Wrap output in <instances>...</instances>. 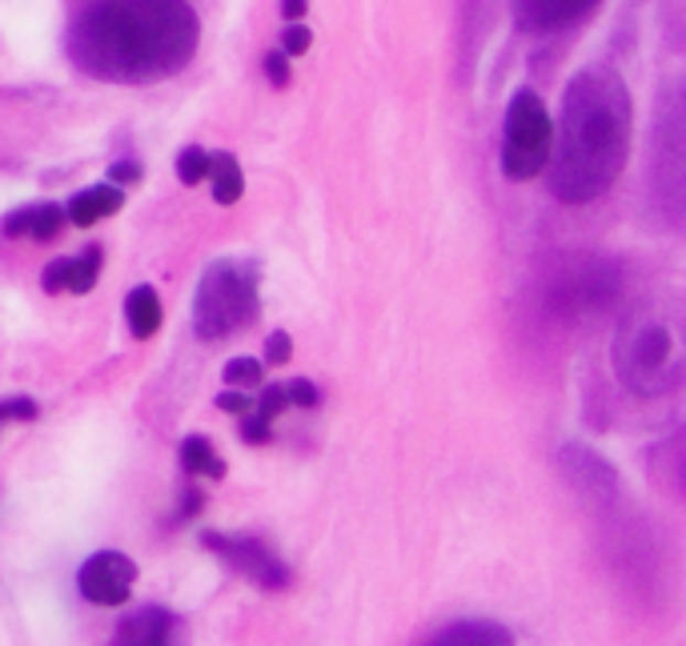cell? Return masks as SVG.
Here are the masks:
<instances>
[{"instance_id": "603a6c76", "label": "cell", "mask_w": 686, "mask_h": 646, "mask_svg": "<svg viewBox=\"0 0 686 646\" xmlns=\"http://www.w3.org/2000/svg\"><path fill=\"white\" fill-rule=\"evenodd\" d=\"M68 266H73V257H56V261H49V269L41 273V286H45V293H65Z\"/></svg>"}, {"instance_id": "ac0fdd59", "label": "cell", "mask_w": 686, "mask_h": 646, "mask_svg": "<svg viewBox=\"0 0 686 646\" xmlns=\"http://www.w3.org/2000/svg\"><path fill=\"white\" fill-rule=\"evenodd\" d=\"M222 378L229 390H261V381H266V366L257 362V357H229L222 369Z\"/></svg>"}, {"instance_id": "4fadbf2b", "label": "cell", "mask_w": 686, "mask_h": 646, "mask_svg": "<svg viewBox=\"0 0 686 646\" xmlns=\"http://www.w3.org/2000/svg\"><path fill=\"white\" fill-rule=\"evenodd\" d=\"M125 322L133 330V337H153L165 322V310H161V298H157L153 286H137L125 298Z\"/></svg>"}, {"instance_id": "2e32d148", "label": "cell", "mask_w": 686, "mask_h": 646, "mask_svg": "<svg viewBox=\"0 0 686 646\" xmlns=\"http://www.w3.org/2000/svg\"><path fill=\"white\" fill-rule=\"evenodd\" d=\"M210 181H213V201H217V205H237V201H242L245 177L233 153H210Z\"/></svg>"}, {"instance_id": "8fae6325", "label": "cell", "mask_w": 686, "mask_h": 646, "mask_svg": "<svg viewBox=\"0 0 686 646\" xmlns=\"http://www.w3.org/2000/svg\"><path fill=\"white\" fill-rule=\"evenodd\" d=\"M125 205V190L121 185H89V190H81L77 197H68L65 205V222H73L77 229H89V225L105 222L112 213H121Z\"/></svg>"}, {"instance_id": "30bf717a", "label": "cell", "mask_w": 686, "mask_h": 646, "mask_svg": "<svg viewBox=\"0 0 686 646\" xmlns=\"http://www.w3.org/2000/svg\"><path fill=\"white\" fill-rule=\"evenodd\" d=\"M65 205L56 201H36V205H24V209L9 213L4 217V237H33V241H56L65 234Z\"/></svg>"}, {"instance_id": "277c9868", "label": "cell", "mask_w": 686, "mask_h": 646, "mask_svg": "<svg viewBox=\"0 0 686 646\" xmlns=\"http://www.w3.org/2000/svg\"><path fill=\"white\" fill-rule=\"evenodd\" d=\"M614 366H619V378L642 398L675 390L678 378H683L675 330L651 313L631 317L614 337Z\"/></svg>"}, {"instance_id": "83f0119b", "label": "cell", "mask_w": 686, "mask_h": 646, "mask_svg": "<svg viewBox=\"0 0 686 646\" xmlns=\"http://www.w3.org/2000/svg\"><path fill=\"white\" fill-rule=\"evenodd\" d=\"M217 410L245 418V413L254 410V394H249V390H225V394H217Z\"/></svg>"}, {"instance_id": "6da1fadb", "label": "cell", "mask_w": 686, "mask_h": 646, "mask_svg": "<svg viewBox=\"0 0 686 646\" xmlns=\"http://www.w3.org/2000/svg\"><path fill=\"white\" fill-rule=\"evenodd\" d=\"M197 12L185 0H97L68 24V61L93 80L153 85L193 61Z\"/></svg>"}, {"instance_id": "d4e9b609", "label": "cell", "mask_w": 686, "mask_h": 646, "mask_svg": "<svg viewBox=\"0 0 686 646\" xmlns=\"http://www.w3.org/2000/svg\"><path fill=\"white\" fill-rule=\"evenodd\" d=\"M36 401L33 398H9L0 401V422H33Z\"/></svg>"}, {"instance_id": "ba28073f", "label": "cell", "mask_w": 686, "mask_h": 646, "mask_svg": "<svg viewBox=\"0 0 686 646\" xmlns=\"http://www.w3.org/2000/svg\"><path fill=\"white\" fill-rule=\"evenodd\" d=\"M112 646H185V623L165 606H141L121 618Z\"/></svg>"}, {"instance_id": "4dcf8cb0", "label": "cell", "mask_w": 686, "mask_h": 646, "mask_svg": "<svg viewBox=\"0 0 686 646\" xmlns=\"http://www.w3.org/2000/svg\"><path fill=\"white\" fill-rule=\"evenodd\" d=\"M197 510H201V494L189 486V491H185V510H181V523H185V518H193Z\"/></svg>"}, {"instance_id": "5b68a950", "label": "cell", "mask_w": 686, "mask_h": 646, "mask_svg": "<svg viewBox=\"0 0 686 646\" xmlns=\"http://www.w3.org/2000/svg\"><path fill=\"white\" fill-rule=\"evenodd\" d=\"M554 146V121L534 89H518L506 105L502 125V173L506 181H530L546 173Z\"/></svg>"}, {"instance_id": "5bb4252c", "label": "cell", "mask_w": 686, "mask_h": 646, "mask_svg": "<svg viewBox=\"0 0 686 646\" xmlns=\"http://www.w3.org/2000/svg\"><path fill=\"white\" fill-rule=\"evenodd\" d=\"M181 470L189 478H225V462L217 457V450L205 434H193L181 442Z\"/></svg>"}, {"instance_id": "d6986e66", "label": "cell", "mask_w": 686, "mask_h": 646, "mask_svg": "<svg viewBox=\"0 0 686 646\" xmlns=\"http://www.w3.org/2000/svg\"><path fill=\"white\" fill-rule=\"evenodd\" d=\"M178 177L181 185H201V181L210 177V149H201V146H185L178 153Z\"/></svg>"}, {"instance_id": "f1b7e54d", "label": "cell", "mask_w": 686, "mask_h": 646, "mask_svg": "<svg viewBox=\"0 0 686 646\" xmlns=\"http://www.w3.org/2000/svg\"><path fill=\"white\" fill-rule=\"evenodd\" d=\"M141 173L144 169L137 165V161H129V157H125V161H112L109 165V185H133V181H141Z\"/></svg>"}, {"instance_id": "e0dca14e", "label": "cell", "mask_w": 686, "mask_h": 646, "mask_svg": "<svg viewBox=\"0 0 686 646\" xmlns=\"http://www.w3.org/2000/svg\"><path fill=\"white\" fill-rule=\"evenodd\" d=\"M100 257H105V249L100 246H89L81 257H73V266H68V286L65 293H89L93 286H97L100 278Z\"/></svg>"}, {"instance_id": "ffe728a7", "label": "cell", "mask_w": 686, "mask_h": 646, "mask_svg": "<svg viewBox=\"0 0 686 646\" xmlns=\"http://www.w3.org/2000/svg\"><path fill=\"white\" fill-rule=\"evenodd\" d=\"M286 410H289L286 386H269V390H261V398H257V418L274 422V418H281Z\"/></svg>"}, {"instance_id": "f546056e", "label": "cell", "mask_w": 686, "mask_h": 646, "mask_svg": "<svg viewBox=\"0 0 686 646\" xmlns=\"http://www.w3.org/2000/svg\"><path fill=\"white\" fill-rule=\"evenodd\" d=\"M306 9H310V0H281V17H286L289 24H298L301 17H306Z\"/></svg>"}, {"instance_id": "7a4b0ae2", "label": "cell", "mask_w": 686, "mask_h": 646, "mask_svg": "<svg viewBox=\"0 0 686 646\" xmlns=\"http://www.w3.org/2000/svg\"><path fill=\"white\" fill-rule=\"evenodd\" d=\"M631 157V89L610 68H582L562 93L550 146V193L562 205H590L619 181Z\"/></svg>"}, {"instance_id": "7402d4cb", "label": "cell", "mask_w": 686, "mask_h": 646, "mask_svg": "<svg viewBox=\"0 0 686 646\" xmlns=\"http://www.w3.org/2000/svg\"><path fill=\"white\" fill-rule=\"evenodd\" d=\"M310 45H313V33L306 29V24H289L286 33H281V53L286 56L310 53Z\"/></svg>"}, {"instance_id": "3957f363", "label": "cell", "mask_w": 686, "mask_h": 646, "mask_svg": "<svg viewBox=\"0 0 686 646\" xmlns=\"http://www.w3.org/2000/svg\"><path fill=\"white\" fill-rule=\"evenodd\" d=\"M257 286H261V269L249 257H222L213 261L197 281V298H193V330L201 342H222L237 334L257 317Z\"/></svg>"}, {"instance_id": "44dd1931", "label": "cell", "mask_w": 686, "mask_h": 646, "mask_svg": "<svg viewBox=\"0 0 686 646\" xmlns=\"http://www.w3.org/2000/svg\"><path fill=\"white\" fill-rule=\"evenodd\" d=\"M286 398H289V406H301V410H313L321 401V390L313 386L310 378H293V381H286Z\"/></svg>"}, {"instance_id": "9a60e30c", "label": "cell", "mask_w": 686, "mask_h": 646, "mask_svg": "<svg viewBox=\"0 0 686 646\" xmlns=\"http://www.w3.org/2000/svg\"><path fill=\"white\" fill-rule=\"evenodd\" d=\"M562 462L566 466H578V474H570V478L578 482V486H598L602 494H614V486H619V478H614V470L602 462L598 454H587V450H575V446H566L562 450Z\"/></svg>"}, {"instance_id": "8992f818", "label": "cell", "mask_w": 686, "mask_h": 646, "mask_svg": "<svg viewBox=\"0 0 686 646\" xmlns=\"http://www.w3.org/2000/svg\"><path fill=\"white\" fill-rule=\"evenodd\" d=\"M201 542H205V550L225 558L237 574H245V579L257 582V586H266V591H281V586H289V579H293L286 562H281L266 542H257V538H249V535H217V530H210V535H201Z\"/></svg>"}, {"instance_id": "cb8c5ba5", "label": "cell", "mask_w": 686, "mask_h": 646, "mask_svg": "<svg viewBox=\"0 0 686 646\" xmlns=\"http://www.w3.org/2000/svg\"><path fill=\"white\" fill-rule=\"evenodd\" d=\"M266 80L274 85V89H286L289 80H293V68H289V56L277 49V53L266 56Z\"/></svg>"}, {"instance_id": "9c48e42d", "label": "cell", "mask_w": 686, "mask_h": 646, "mask_svg": "<svg viewBox=\"0 0 686 646\" xmlns=\"http://www.w3.org/2000/svg\"><path fill=\"white\" fill-rule=\"evenodd\" d=\"M594 4L598 0H510V12H514L518 33L543 36L578 24L582 17L594 12Z\"/></svg>"}, {"instance_id": "4316f807", "label": "cell", "mask_w": 686, "mask_h": 646, "mask_svg": "<svg viewBox=\"0 0 686 646\" xmlns=\"http://www.w3.org/2000/svg\"><path fill=\"white\" fill-rule=\"evenodd\" d=\"M242 438L249 442V446H266L269 438H274V430H269L266 418H257V413H245V418H242Z\"/></svg>"}, {"instance_id": "52a82bcc", "label": "cell", "mask_w": 686, "mask_h": 646, "mask_svg": "<svg viewBox=\"0 0 686 646\" xmlns=\"http://www.w3.org/2000/svg\"><path fill=\"white\" fill-rule=\"evenodd\" d=\"M137 582V562L121 550H97V555L77 570V591L93 606H121L129 602Z\"/></svg>"}, {"instance_id": "7c38bea8", "label": "cell", "mask_w": 686, "mask_h": 646, "mask_svg": "<svg viewBox=\"0 0 686 646\" xmlns=\"http://www.w3.org/2000/svg\"><path fill=\"white\" fill-rule=\"evenodd\" d=\"M426 646H514V635L490 618H462V623L442 626Z\"/></svg>"}, {"instance_id": "484cf974", "label": "cell", "mask_w": 686, "mask_h": 646, "mask_svg": "<svg viewBox=\"0 0 686 646\" xmlns=\"http://www.w3.org/2000/svg\"><path fill=\"white\" fill-rule=\"evenodd\" d=\"M289 357H293V337H289L286 330H274V334L266 337V362L286 366Z\"/></svg>"}]
</instances>
